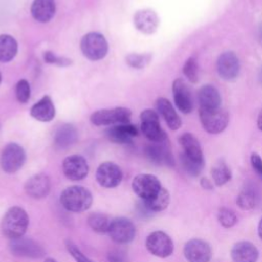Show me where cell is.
<instances>
[{
	"label": "cell",
	"instance_id": "obj_1",
	"mask_svg": "<svg viewBox=\"0 0 262 262\" xmlns=\"http://www.w3.org/2000/svg\"><path fill=\"white\" fill-rule=\"evenodd\" d=\"M29 226V216L27 212L18 207L9 208L1 220V231L4 236L14 239L24 236Z\"/></svg>",
	"mask_w": 262,
	"mask_h": 262
},
{
	"label": "cell",
	"instance_id": "obj_2",
	"mask_svg": "<svg viewBox=\"0 0 262 262\" xmlns=\"http://www.w3.org/2000/svg\"><path fill=\"white\" fill-rule=\"evenodd\" d=\"M91 192L80 185H73L63 189L59 196L61 206L70 212L80 213L88 210L92 205Z\"/></svg>",
	"mask_w": 262,
	"mask_h": 262
},
{
	"label": "cell",
	"instance_id": "obj_3",
	"mask_svg": "<svg viewBox=\"0 0 262 262\" xmlns=\"http://www.w3.org/2000/svg\"><path fill=\"white\" fill-rule=\"evenodd\" d=\"M200 120L204 129L210 134L221 133L228 125V113L221 106L217 108H200Z\"/></svg>",
	"mask_w": 262,
	"mask_h": 262
},
{
	"label": "cell",
	"instance_id": "obj_4",
	"mask_svg": "<svg viewBox=\"0 0 262 262\" xmlns=\"http://www.w3.org/2000/svg\"><path fill=\"white\" fill-rule=\"evenodd\" d=\"M107 42L99 33H88L81 40V50L90 60H99L107 53Z\"/></svg>",
	"mask_w": 262,
	"mask_h": 262
},
{
	"label": "cell",
	"instance_id": "obj_5",
	"mask_svg": "<svg viewBox=\"0 0 262 262\" xmlns=\"http://www.w3.org/2000/svg\"><path fill=\"white\" fill-rule=\"evenodd\" d=\"M130 118V110L126 107H115L112 110H99L93 113L90 117V121L96 126H113L128 124Z\"/></svg>",
	"mask_w": 262,
	"mask_h": 262
},
{
	"label": "cell",
	"instance_id": "obj_6",
	"mask_svg": "<svg viewBox=\"0 0 262 262\" xmlns=\"http://www.w3.org/2000/svg\"><path fill=\"white\" fill-rule=\"evenodd\" d=\"M26 161V152L17 143H8L2 150L0 157V166L7 174L17 172Z\"/></svg>",
	"mask_w": 262,
	"mask_h": 262
},
{
	"label": "cell",
	"instance_id": "obj_7",
	"mask_svg": "<svg viewBox=\"0 0 262 262\" xmlns=\"http://www.w3.org/2000/svg\"><path fill=\"white\" fill-rule=\"evenodd\" d=\"M141 131L143 135L151 142H165L167 135L161 128L159 116L154 110H144L140 114Z\"/></svg>",
	"mask_w": 262,
	"mask_h": 262
},
{
	"label": "cell",
	"instance_id": "obj_8",
	"mask_svg": "<svg viewBox=\"0 0 262 262\" xmlns=\"http://www.w3.org/2000/svg\"><path fill=\"white\" fill-rule=\"evenodd\" d=\"M10 253L16 257L39 259L44 257L45 250L37 242L29 237H18L10 239L8 244Z\"/></svg>",
	"mask_w": 262,
	"mask_h": 262
},
{
	"label": "cell",
	"instance_id": "obj_9",
	"mask_svg": "<svg viewBox=\"0 0 262 262\" xmlns=\"http://www.w3.org/2000/svg\"><path fill=\"white\" fill-rule=\"evenodd\" d=\"M147 251L159 258H167L174 251V244L171 237L164 231L157 230L148 234L145 241Z\"/></svg>",
	"mask_w": 262,
	"mask_h": 262
},
{
	"label": "cell",
	"instance_id": "obj_10",
	"mask_svg": "<svg viewBox=\"0 0 262 262\" xmlns=\"http://www.w3.org/2000/svg\"><path fill=\"white\" fill-rule=\"evenodd\" d=\"M160 180L151 174H138L132 181V189L142 201L154 198L162 188Z\"/></svg>",
	"mask_w": 262,
	"mask_h": 262
},
{
	"label": "cell",
	"instance_id": "obj_11",
	"mask_svg": "<svg viewBox=\"0 0 262 262\" xmlns=\"http://www.w3.org/2000/svg\"><path fill=\"white\" fill-rule=\"evenodd\" d=\"M107 233L115 243L123 245L133 241L136 234V229L131 220L125 217H118L112 220Z\"/></svg>",
	"mask_w": 262,
	"mask_h": 262
},
{
	"label": "cell",
	"instance_id": "obj_12",
	"mask_svg": "<svg viewBox=\"0 0 262 262\" xmlns=\"http://www.w3.org/2000/svg\"><path fill=\"white\" fill-rule=\"evenodd\" d=\"M123 179L121 168L113 162L100 164L96 170V180L104 188H114L118 186Z\"/></svg>",
	"mask_w": 262,
	"mask_h": 262
},
{
	"label": "cell",
	"instance_id": "obj_13",
	"mask_svg": "<svg viewBox=\"0 0 262 262\" xmlns=\"http://www.w3.org/2000/svg\"><path fill=\"white\" fill-rule=\"evenodd\" d=\"M183 254L188 262H209L212 258V249L204 239L191 238L184 245Z\"/></svg>",
	"mask_w": 262,
	"mask_h": 262
},
{
	"label": "cell",
	"instance_id": "obj_14",
	"mask_svg": "<svg viewBox=\"0 0 262 262\" xmlns=\"http://www.w3.org/2000/svg\"><path fill=\"white\" fill-rule=\"evenodd\" d=\"M62 172L68 179L72 181H79L87 176L89 167L87 161L82 156L72 155L63 160Z\"/></svg>",
	"mask_w": 262,
	"mask_h": 262
},
{
	"label": "cell",
	"instance_id": "obj_15",
	"mask_svg": "<svg viewBox=\"0 0 262 262\" xmlns=\"http://www.w3.org/2000/svg\"><path fill=\"white\" fill-rule=\"evenodd\" d=\"M218 75L225 81L234 80L239 73V60L232 51H226L219 55L216 63Z\"/></svg>",
	"mask_w": 262,
	"mask_h": 262
},
{
	"label": "cell",
	"instance_id": "obj_16",
	"mask_svg": "<svg viewBox=\"0 0 262 262\" xmlns=\"http://www.w3.org/2000/svg\"><path fill=\"white\" fill-rule=\"evenodd\" d=\"M26 193L35 200L46 198L50 191V179L44 173H38L30 177L25 184Z\"/></svg>",
	"mask_w": 262,
	"mask_h": 262
},
{
	"label": "cell",
	"instance_id": "obj_17",
	"mask_svg": "<svg viewBox=\"0 0 262 262\" xmlns=\"http://www.w3.org/2000/svg\"><path fill=\"white\" fill-rule=\"evenodd\" d=\"M174 102L177 108L183 113L188 114L192 111V98L190 90L188 89L186 83L182 79H176L172 85Z\"/></svg>",
	"mask_w": 262,
	"mask_h": 262
},
{
	"label": "cell",
	"instance_id": "obj_18",
	"mask_svg": "<svg viewBox=\"0 0 262 262\" xmlns=\"http://www.w3.org/2000/svg\"><path fill=\"white\" fill-rule=\"evenodd\" d=\"M160 19L158 14L151 9H141L134 14V25L136 29L146 35L155 33L159 27Z\"/></svg>",
	"mask_w": 262,
	"mask_h": 262
},
{
	"label": "cell",
	"instance_id": "obj_19",
	"mask_svg": "<svg viewBox=\"0 0 262 262\" xmlns=\"http://www.w3.org/2000/svg\"><path fill=\"white\" fill-rule=\"evenodd\" d=\"M146 158L154 164L173 166L172 154L165 142H152L145 147Z\"/></svg>",
	"mask_w": 262,
	"mask_h": 262
},
{
	"label": "cell",
	"instance_id": "obj_20",
	"mask_svg": "<svg viewBox=\"0 0 262 262\" xmlns=\"http://www.w3.org/2000/svg\"><path fill=\"white\" fill-rule=\"evenodd\" d=\"M230 255L233 262H257L259 251L251 242L242 241L233 245Z\"/></svg>",
	"mask_w": 262,
	"mask_h": 262
},
{
	"label": "cell",
	"instance_id": "obj_21",
	"mask_svg": "<svg viewBox=\"0 0 262 262\" xmlns=\"http://www.w3.org/2000/svg\"><path fill=\"white\" fill-rule=\"evenodd\" d=\"M178 140L183 149L182 154L184 156H186L188 159H190L194 162L205 164L204 155H203L201 144H200L199 140L193 136V134L187 133V132L183 133V134H181V136L179 137Z\"/></svg>",
	"mask_w": 262,
	"mask_h": 262
},
{
	"label": "cell",
	"instance_id": "obj_22",
	"mask_svg": "<svg viewBox=\"0 0 262 262\" xmlns=\"http://www.w3.org/2000/svg\"><path fill=\"white\" fill-rule=\"evenodd\" d=\"M137 134V128L130 123L113 125L105 130V136L116 143H128Z\"/></svg>",
	"mask_w": 262,
	"mask_h": 262
},
{
	"label": "cell",
	"instance_id": "obj_23",
	"mask_svg": "<svg viewBox=\"0 0 262 262\" xmlns=\"http://www.w3.org/2000/svg\"><path fill=\"white\" fill-rule=\"evenodd\" d=\"M156 106L158 112L164 118L165 122L167 123L168 127L172 130H177L181 126V119L179 118L178 114L174 110L172 103L164 97H160L156 101Z\"/></svg>",
	"mask_w": 262,
	"mask_h": 262
},
{
	"label": "cell",
	"instance_id": "obj_24",
	"mask_svg": "<svg viewBox=\"0 0 262 262\" xmlns=\"http://www.w3.org/2000/svg\"><path fill=\"white\" fill-rule=\"evenodd\" d=\"M200 108H217L221 104V96L218 89L213 85H204L198 93Z\"/></svg>",
	"mask_w": 262,
	"mask_h": 262
},
{
	"label": "cell",
	"instance_id": "obj_25",
	"mask_svg": "<svg viewBox=\"0 0 262 262\" xmlns=\"http://www.w3.org/2000/svg\"><path fill=\"white\" fill-rule=\"evenodd\" d=\"M31 13L39 23L49 21L55 13L54 0H34L31 6Z\"/></svg>",
	"mask_w": 262,
	"mask_h": 262
},
{
	"label": "cell",
	"instance_id": "obj_26",
	"mask_svg": "<svg viewBox=\"0 0 262 262\" xmlns=\"http://www.w3.org/2000/svg\"><path fill=\"white\" fill-rule=\"evenodd\" d=\"M31 116L41 122H49L55 116V107L49 96L42 97L31 108Z\"/></svg>",
	"mask_w": 262,
	"mask_h": 262
},
{
	"label": "cell",
	"instance_id": "obj_27",
	"mask_svg": "<svg viewBox=\"0 0 262 262\" xmlns=\"http://www.w3.org/2000/svg\"><path fill=\"white\" fill-rule=\"evenodd\" d=\"M78 138L76 128L71 124L60 126L54 134V145L58 149H66L73 145Z\"/></svg>",
	"mask_w": 262,
	"mask_h": 262
},
{
	"label": "cell",
	"instance_id": "obj_28",
	"mask_svg": "<svg viewBox=\"0 0 262 262\" xmlns=\"http://www.w3.org/2000/svg\"><path fill=\"white\" fill-rule=\"evenodd\" d=\"M17 52V42L15 39L6 34L0 35V61H10Z\"/></svg>",
	"mask_w": 262,
	"mask_h": 262
},
{
	"label": "cell",
	"instance_id": "obj_29",
	"mask_svg": "<svg viewBox=\"0 0 262 262\" xmlns=\"http://www.w3.org/2000/svg\"><path fill=\"white\" fill-rule=\"evenodd\" d=\"M142 203L151 213L161 212L168 207L170 203V193L166 188L162 187L161 190L154 198L142 201Z\"/></svg>",
	"mask_w": 262,
	"mask_h": 262
},
{
	"label": "cell",
	"instance_id": "obj_30",
	"mask_svg": "<svg viewBox=\"0 0 262 262\" xmlns=\"http://www.w3.org/2000/svg\"><path fill=\"white\" fill-rule=\"evenodd\" d=\"M88 225L92 230L98 233H105L108 231L112 220L103 213H91L87 218Z\"/></svg>",
	"mask_w": 262,
	"mask_h": 262
},
{
	"label": "cell",
	"instance_id": "obj_31",
	"mask_svg": "<svg viewBox=\"0 0 262 262\" xmlns=\"http://www.w3.org/2000/svg\"><path fill=\"white\" fill-rule=\"evenodd\" d=\"M212 179L217 186H222L231 179V171L224 161L217 162L212 170Z\"/></svg>",
	"mask_w": 262,
	"mask_h": 262
},
{
	"label": "cell",
	"instance_id": "obj_32",
	"mask_svg": "<svg viewBox=\"0 0 262 262\" xmlns=\"http://www.w3.org/2000/svg\"><path fill=\"white\" fill-rule=\"evenodd\" d=\"M236 204L242 210H252L257 204V196L252 189L245 188L237 195Z\"/></svg>",
	"mask_w": 262,
	"mask_h": 262
},
{
	"label": "cell",
	"instance_id": "obj_33",
	"mask_svg": "<svg viewBox=\"0 0 262 262\" xmlns=\"http://www.w3.org/2000/svg\"><path fill=\"white\" fill-rule=\"evenodd\" d=\"M217 219L219 223L225 228H230L234 226L237 222V216L234 213V211L226 207L219 209L217 214Z\"/></svg>",
	"mask_w": 262,
	"mask_h": 262
},
{
	"label": "cell",
	"instance_id": "obj_34",
	"mask_svg": "<svg viewBox=\"0 0 262 262\" xmlns=\"http://www.w3.org/2000/svg\"><path fill=\"white\" fill-rule=\"evenodd\" d=\"M183 74L191 83H195L199 79V66L194 57H189L186 59L183 66Z\"/></svg>",
	"mask_w": 262,
	"mask_h": 262
},
{
	"label": "cell",
	"instance_id": "obj_35",
	"mask_svg": "<svg viewBox=\"0 0 262 262\" xmlns=\"http://www.w3.org/2000/svg\"><path fill=\"white\" fill-rule=\"evenodd\" d=\"M180 161L183 169L191 176H199L205 166V164H201L198 162H194L190 159H188L183 154L180 155Z\"/></svg>",
	"mask_w": 262,
	"mask_h": 262
},
{
	"label": "cell",
	"instance_id": "obj_36",
	"mask_svg": "<svg viewBox=\"0 0 262 262\" xmlns=\"http://www.w3.org/2000/svg\"><path fill=\"white\" fill-rule=\"evenodd\" d=\"M151 59V55L150 54H137V53H132L129 54L126 57L127 63L134 68V69H143L145 68L149 61Z\"/></svg>",
	"mask_w": 262,
	"mask_h": 262
},
{
	"label": "cell",
	"instance_id": "obj_37",
	"mask_svg": "<svg viewBox=\"0 0 262 262\" xmlns=\"http://www.w3.org/2000/svg\"><path fill=\"white\" fill-rule=\"evenodd\" d=\"M31 95L30 84L27 80H19L15 86V96L20 103H26Z\"/></svg>",
	"mask_w": 262,
	"mask_h": 262
},
{
	"label": "cell",
	"instance_id": "obj_38",
	"mask_svg": "<svg viewBox=\"0 0 262 262\" xmlns=\"http://www.w3.org/2000/svg\"><path fill=\"white\" fill-rule=\"evenodd\" d=\"M66 248H67V251L69 252V254L75 259L76 262H93L72 241H70V239L66 241Z\"/></svg>",
	"mask_w": 262,
	"mask_h": 262
},
{
	"label": "cell",
	"instance_id": "obj_39",
	"mask_svg": "<svg viewBox=\"0 0 262 262\" xmlns=\"http://www.w3.org/2000/svg\"><path fill=\"white\" fill-rule=\"evenodd\" d=\"M43 57H44V60H45L47 63L56 64V66H59V67H66V66L71 64V59L66 58V57L57 56V55H55V54H54L53 52H51V51H46V52H44Z\"/></svg>",
	"mask_w": 262,
	"mask_h": 262
},
{
	"label": "cell",
	"instance_id": "obj_40",
	"mask_svg": "<svg viewBox=\"0 0 262 262\" xmlns=\"http://www.w3.org/2000/svg\"><path fill=\"white\" fill-rule=\"evenodd\" d=\"M107 261L108 262H128L127 253L122 249H112L107 253Z\"/></svg>",
	"mask_w": 262,
	"mask_h": 262
},
{
	"label": "cell",
	"instance_id": "obj_41",
	"mask_svg": "<svg viewBox=\"0 0 262 262\" xmlns=\"http://www.w3.org/2000/svg\"><path fill=\"white\" fill-rule=\"evenodd\" d=\"M251 165L256 174L262 179V159L258 154L253 152L251 155Z\"/></svg>",
	"mask_w": 262,
	"mask_h": 262
},
{
	"label": "cell",
	"instance_id": "obj_42",
	"mask_svg": "<svg viewBox=\"0 0 262 262\" xmlns=\"http://www.w3.org/2000/svg\"><path fill=\"white\" fill-rule=\"evenodd\" d=\"M201 185H202V187L205 188V189H212V188H213L212 182H211L209 179H207V178H202V180H201Z\"/></svg>",
	"mask_w": 262,
	"mask_h": 262
},
{
	"label": "cell",
	"instance_id": "obj_43",
	"mask_svg": "<svg viewBox=\"0 0 262 262\" xmlns=\"http://www.w3.org/2000/svg\"><path fill=\"white\" fill-rule=\"evenodd\" d=\"M257 125H258V128L262 131V108L258 115V120H257Z\"/></svg>",
	"mask_w": 262,
	"mask_h": 262
},
{
	"label": "cell",
	"instance_id": "obj_44",
	"mask_svg": "<svg viewBox=\"0 0 262 262\" xmlns=\"http://www.w3.org/2000/svg\"><path fill=\"white\" fill-rule=\"evenodd\" d=\"M258 234H259V237L260 239L262 241V217L259 221V224H258Z\"/></svg>",
	"mask_w": 262,
	"mask_h": 262
},
{
	"label": "cell",
	"instance_id": "obj_45",
	"mask_svg": "<svg viewBox=\"0 0 262 262\" xmlns=\"http://www.w3.org/2000/svg\"><path fill=\"white\" fill-rule=\"evenodd\" d=\"M44 262H56V260H54L53 258H46Z\"/></svg>",
	"mask_w": 262,
	"mask_h": 262
},
{
	"label": "cell",
	"instance_id": "obj_46",
	"mask_svg": "<svg viewBox=\"0 0 262 262\" xmlns=\"http://www.w3.org/2000/svg\"><path fill=\"white\" fill-rule=\"evenodd\" d=\"M259 82L262 84V68H261V70L259 72Z\"/></svg>",
	"mask_w": 262,
	"mask_h": 262
},
{
	"label": "cell",
	"instance_id": "obj_47",
	"mask_svg": "<svg viewBox=\"0 0 262 262\" xmlns=\"http://www.w3.org/2000/svg\"><path fill=\"white\" fill-rule=\"evenodd\" d=\"M259 36H260V39H261V41H262V24H261L260 29H259Z\"/></svg>",
	"mask_w": 262,
	"mask_h": 262
},
{
	"label": "cell",
	"instance_id": "obj_48",
	"mask_svg": "<svg viewBox=\"0 0 262 262\" xmlns=\"http://www.w3.org/2000/svg\"><path fill=\"white\" fill-rule=\"evenodd\" d=\"M0 83H1V74H0Z\"/></svg>",
	"mask_w": 262,
	"mask_h": 262
}]
</instances>
